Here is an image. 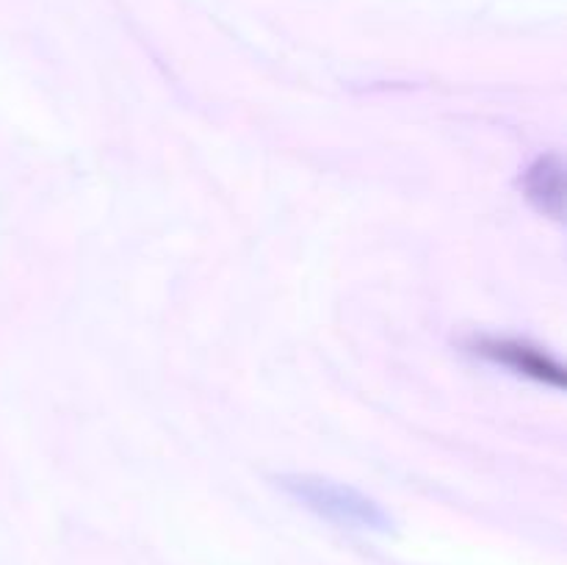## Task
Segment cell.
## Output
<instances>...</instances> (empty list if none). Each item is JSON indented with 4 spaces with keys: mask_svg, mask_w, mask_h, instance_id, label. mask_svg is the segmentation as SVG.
<instances>
[{
    "mask_svg": "<svg viewBox=\"0 0 567 565\" xmlns=\"http://www.w3.org/2000/svg\"><path fill=\"white\" fill-rule=\"evenodd\" d=\"M277 485L305 510L319 515L321 521L341 526V530L377 532V535H388L393 530L391 515L374 499H369L352 485L316 474H280Z\"/></svg>",
    "mask_w": 567,
    "mask_h": 565,
    "instance_id": "cell-1",
    "label": "cell"
},
{
    "mask_svg": "<svg viewBox=\"0 0 567 565\" xmlns=\"http://www.w3.org/2000/svg\"><path fill=\"white\" fill-rule=\"evenodd\" d=\"M474 352L493 360V363L507 366L520 377H532V380L546 382V386L554 388L565 386L563 366L548 358L546 352H540V349L529 347V343L509 341V338H480L474 343Z\"/></svg>",
    "mask_w": 567,
    "mask_h": 565,
    "instance_id": "cell-2",
    "label": "cell"
},
{
    "mask_svg": "<svg viewBox=\"0 0 567 565\" xmlns=\"http://www.w3.org/2000/svg\"><path fill=\"white\" fill-rule=\"evenodd\" d=\"M524 197L535 205L540 214L563 219L565 214V166L559 155H540L529 170L524 172Z\"/></svg>",
    "mask_w": 567,
    "mask_h": 565,
    "instance_id": "cell-3",
    "label": "cell"
}]
</instances>
